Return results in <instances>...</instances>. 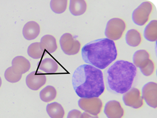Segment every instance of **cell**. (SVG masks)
I'll use <instances>...</instances> for the list:
<instances>
[{
	"label": "cell",
	"mask_w": 157,
	"mask_h": 118,
	"mask_svg": "<svg viewBox=\"0 0 157 118\" xmlns=\"http://www.w3.org/2000/svg\"><path fill=\"white\" fill-rule=\"evenodd\" d=\"M4 77L8 82L11 83H16L20 81L22 78V75L14 73L12 71V67H10L6 70L4 73Z\"/></svg>",
	"instance_id": "cb8c5ba5"
},
{
	"label": "cell",
	"mask_w": 157,
	"mask_h": 118,
	"mask_svg": "<svg viewBox=\"0 0 157 118\" xmlns=\"http://www.w3.org/2000/svg\"><path fill=\"white\" fill-rule=\"evenodd\" d=\"M1 84H2V80H1V77H0V87H1Z\"/></svg>",
	"instance_id": "83f0119b"
},
{
	"label": "cell",
	"mask_w": 157,
	"mask_h": 118,
	"mask_svg": "<svg viewBox=\"0 0 157 118\" xmlns=\"http://www.w3.org/2000/svg\"><path fill=\"white\" fill-rule=\"evenodd\" d=\"M72 84L81 98H98L105 90L101 70L88 64L81 65L76 69L73 75Z\"/></svg>",
	"instance_id": "6da1fadb"
},
{
	"label": "cell",
	"mask_w": 157,
	"mask_h": 118,
	"mask_svg": "<svg viewBox=\"0 0 157 118\" xmlns=\"http://www.w3.org/2000/svg\"><path fill=\"white\" fill-rule=\"evenodd\" d=\"M143 99L146 104L154 108L157 107V83L150 82L145 84L142 88Z\"/></svg>",
	"instance_id": "ba28073f"
},
{
	"label": "cell",
	"mask_w": 157,
	"mask_h": 118,
	"mask_svg": "<svg viewBox=\"0 0 157 118\" xmlns=\"http://www.w3.org/2000/svg\"><path fill=\"white\" fill-rule=\"evenodd\" d=\"M87 5L83 0H71L69 9L71 14L74 16L83 15L86 10Z\"/></svg>",
	"instance_id": "2e32d148"
},
{
	"label": "cell",
	"mask_w": 157,
	"mask_h": 118,
	"mask_svg": "<svg viewBox=\"0 0 157 118\" xmlns=\"http://www.w3.org/2000/svg\"><path fill=\"white\" fill-rule=\"evenodd\" d=\"M39 43L42 49L49 53L55 52L58 49L56 40L53 36L50 35H46L42 37Z\"/></svg>",
	"instance_id": "9a60e30c"
},
{
	"label": "cell",
	"mask_w": 157,
	"mask_h": 118,
	"mask_svg": "<svg viewBox=\"0 0 157 118\" xmlns=\"http://www.w3.org/2000/svg\"><path fill=\"white\" fill-rule=\"evenodd\" d=\"M27 87L32 90H38L46 82V76L44 75H37L35 72L29 73L25 79Z\"/></svg>",
	"instance_id": "8fae6325"
},
{
	"label": "cell",
	"mask_w": 157,
	"mask_h": 118,
	"mask_svg": "<svg viewBox=\"0 0 157 118\" xmlns=\"http://www.w3.org/2000/svg\"><path fill=\"white\" fill-rule=\"evenodd\" d=\"M123 100L126 105L136 109L141 107L143 104V98L140 90L137 88H131L124 93Z\"/></svg>",
	"instance_id": "9c48e42d"
},
{
	"label": "cell",
	"mask_w": 157,
	"mask_h": 118,
	"mask_svg": "<svg viewBox=\"0 0 157 118\" xmlns=\"http://www.w3.org/2000/svg\"><path fill=\"white\" fill-rule=\"evenodd\" d=\"M104 113L108 118H122L124 110L119 102L113 100L105 104Z\"/></svg>",
	"instance_id": "30bf717a"
},
{
	"label": "cell",
	"mask_w": 157,
	"mask_h": 118,
	"mask_svg": "<svg viewBox=\"0 0 157 118\" xmlns=\"http://www.w3.org/2000/svg\"><path fill=\"white\" fill-rule=\"evenodd\" d=\"M39 33L40 26L36 22L33 21L27 22L22 29V35L24 38L29 41L36 38Z\"/></svg>",
	"instance_id": "4fadbf2b"
},
{
	"label": "cell",
	"mask_w": 157,
	"mask_h": 118,
	"mask_svg": "<svg viewBox=\"0 0 157 118\" xmlns=\"http://www.w3.org/2000/svg\"><path fill=\"white\" fill-rule=\"evenodd\" d=\"M108 90L115 94H124L131 88L137 74V68L131 62L119 60L106 71Z\"/></svg>",
	"instance_id": "3957f363"
},
{
	"label": "cell",
	"mask_w": 157,
	"mask_h": 118,
	"mask_svg": "<svg viewBox=\"0 0 157 118\" xmlns=\"http://www.w3.org/2000/svg\"><path fill=\"white\" fill-rule=\"evenodd\" d=\"M125 40L129 45L131 47H137L141 42V37L137 30L131 29L126 33Z\"/></svg>",
	"instance_id": "ffe728a7"
},
{
	"label": "cell",
	"mask_w": 157,
	"mask_h": 118,
	"mask_svg": "<svg viewBox=\"0 0 157 118\" xmlns=\"http://www.w3.org/2000/svg\"><path fill=\"white\" fill-rule=\"evenodd\" d=\"M59 42L62 51L67 55H76L80 50V43L70 33H66L62 35Z\"/></svg>",
	"instance_id": "5b68a950"
},
{
	"label": "cell",
	"mask_w": 157,
	"mask_h": 118,
	"mask_svg": "<svg viewBox=\"0 0 157 118\" xmlns=\"http://www.w3.org/2000/svg\"><path fill=\"white\" fill-rule=\"evenodd\" d=\"M152 10V5L149 1L142 2L132 13V20L138 26L144 25L149 20Z\"/></svg>",
	"instance_id": "8992f818"
},
{
	"label": "cell",
	"mask_w": 157,
	"mask_h": 118,
	"mask_svg": "<svg viewBox=\"0 0 157 118\" xmlns=\"http://www.w3.org/2000/svg\"><path fill=\"white\" fill-rule=\"evenodd\" d=\"M67 0H52L50 1V7L52 11L56 14L63 13L67 7Z\"/></svg>",
	"instance_id": "603a6c76"
},
{
	"label": "cell",
	"mask_w": 157,
	"mask_h": 118,
	"mask_svg": "<svg viewBox=\"0 0 157 118\" xmlns=\"http://www.w3.org/2000/svg\"><path fill=\"white\" fill-rule=\"evenodd\" d=\"M44 50L42 49L39 42L31 44L27 49V53L33 59H40L42 58Z\"/></svg>",
	"instance_id": "7402d4cb"
},
{
	"label": "cell",
	"mask_w": 157,
	"mask_h": 118,
	"mask_svg": "<svg viewBox=\"0 0 157 118\" xmlns=\"http://www.w3.org/2000/svg\"><path fill=\"white\" fill-rule=\"evenodd\" d=\"M12 69L14 73L22 75L27 72L31 67L30 61L24 57L18 56L14 58L12 62Z\"/></svg>",
	"instance_id": "7c38bea8"
},
{
	"label": "cell",
	"mask_w": 157,
	"mask_h": 118,
	"mask_svg": "<svg viewBox=\"0 0 157 118\" xmlns=\"http://www.w3.org/2000/svg\"><path fill=\"white\" fill-rule=\"evenodd\" d=\"M82 113L78 110H72L68 113L67 118H81Z\"/></svg>",
	"instance_id": "484cf974"
},
{
	"label": "cell",
	"mask_w": 157,
	"mask_h": 118,
	"mask_svg": "<svg viewBox=\"0 0 157 118\" xmlns=\"http://www.w3.org/2000/svg\"><path fill=\"white\" fill-rule=\"evenodd\" d=\"M155 70V65L152 60L150 59L149 63L142 69H140L141 73L146 77H149L152 75Z\"/></svg>",
	"instance_id": "d4e9b609"
},
{
	"label": "cell",
	"mask_w": 157,
	"mask_h": 118,
	"mask_svg": "<svg viewBox=\"0 0 157 118\" xmlns=\"http://www.w3.org/2000/svg\"><path fill=\"white\" fill-rule=\"evenodd\" d=\"M82 57L86 64L103 70L117 57L116 44L108 38L91 41L82 47Z\"/></svg>",
	"instance_id": "7a4b0ae2"
},
{
	"label": "cell",
	"mask_w": 157,
	"mask_h": 118,
	"mask_svg": "<svg viewBox=\"0 0 157 118\" xmlns=\"http://www.w3.org/2000/svg\"><path fill=\"white\" fill-rule=\"evenodd\" d=\"M46 110L48 116L51 118H63L65 116L63 108L56 102L48 104L47 105Z\"/></svg>",
	"instance_id": "ac0fdd59"
},
{
	"label": "cell",
	"mask_w": 157,
	"mask_h": 118,
	"mask_svg": "<svg viewBox=\"0 0 157 118\" xmlns=\"http://www.w3.org/2000/svg\"><path fill=\"white\" fill-rule=\"evenodd\" d=\"M144 37L151 42H155L157 39V20L151 21L146 27L144 31Z\"/></svg>",
	"instance_id": "d6986e66"
},
{
	"label": "cell",
	"mask_w": 157,
	"mask_h": 118,
	"mask_svg": "<svg viewBox=\"0 0 157 118\" xmlns=\"http://www.w3.org/2000/svg\"><path fill=\"white\" fill-rule=\"evenodd\" d=\"M149 61V54L145 50H139L134 54L133 64L136 67L140 68V69H142L147 65Z\"/></svg>",
	"instance_id": "5bb4252c"
},
{
	"label": "cell",
	"mask_w": 157,
	"mask_h": 118,
	"mask_svg": "<svg viewBox=\"0 0 157 118\" xmlns=\"http://www.w3.org/2000/svg\"><path fill=\"white\" fill-rule=\"evenodd\" d=\"M39 69L45 73H55L58 70V64L52 58H45L40 62Z\"/></svg>",
	"instance_id": "e0dca14e"
},
{
	"label": "cell",
	"mask_w": 157,
	"mask_h": 118,
	"mask_svg": "<svg viewBox=\"0 0 157 118\" xmlns=\"http://www.w3.org/2000/svg\"><path fill=\"white\" fill-rule=\"evenodd\" d=\"M125 29L126 24L123 20L117 18H113L109 20L106 24L105 35L108 39L117 41L121 38Z\"/></svg>",
	"instance_id": "277c9868"
},
{
	"label": "cell",
	"mask_w": 157,
	"mask_h": 118,
	"mask_svg": "<svg viewBox=\"0 0 157 118\" xmlns=\"http://www.w3.org/2000/svg\"><path fill=\"white\" fill-rule=\"evenodd\" d=\"M81 118H98V116H93L91 115L86 112H84L83 113H82V116Z\"/></svg>",
	"instance_id": "4316f807"
},
{
	"label": "cell",
	"mask_w": 157,
	"mask_h": 118,
	"mask_svg": "<svg viewBox=\"0 0 157 118\" xmlns=\"http://www.w3.org/2000/svg\"><path fill=\"white\" fill-rule=\"evenodd\" d=\"M57 92L55 88L52 85H48L43 88L39 93L40 99L45 102H49L56 98Z\"/></svg>",
	"instance_id": "44dd1931"
},
{
	"label": "cell",
	"mask_w": 157,
	"mask_h": 118,
	"mask_svg": "<svg viewBox=\"0 0 157 118\" xmlns=\"http://www.w3.org/2000/svg\"><path fill=\"white\" fill-rule=\"evenodd\" d=\"M78 105L82 110L93 116L98 115L103 106L101 100L98 98L80 99Z\"/></svg>",
	"instance_id": "52a82bcc"
}]
</instances>
